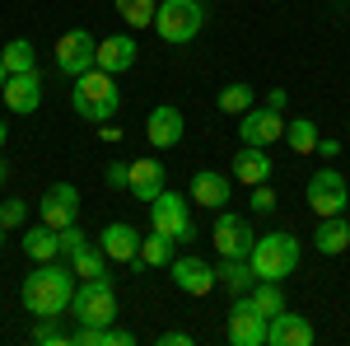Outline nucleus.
Here are the masks:
<instances>
[{
  "label": "nucleus",
  "mask_w": 350,
  "mask_h": 346,
  "mask_svg": "<svg viewBox=\"0 0 350 346\" xmlns=\"http://www.w3.org/2000/svg\"><path fill=\"white\" fill-rule=\"evenodd\" d=\"M5 178H10V164H5V160H0V183H5Z\"/></svg>",
  "instance_id": "44"
},
{
  "label": "nucleus",
  "mask_w": 350,
  "mask_h": 346,
  "mask_svg": "<svg viewBox=\"0 0 350 346\" xmlns=\"http://www.w3.org/2000/svg\"><path fill=\"white\" fill-rule=\"evenodd\" d=\"M219 112H229V117H243V112H247V108L257 103V94H252V84H243V80H234V84H224V89H219Z\"/></svg>",
  "instance_id": "30"
},
{
  "label": "nucleus",
  "mask_w": 350,
  "mask_h": 346,
  "mask_svg": "<svg viewBox=\"0 0 350 346\" xmlns=\"http://www.w3.org/2000/svg\"><path fill=\"white\" fill-rule=\"evenodd\" d=\"M0 61H5V71H10V75H24V71H38V52H33V42H28V38H14V42H5V52H0Z\"/></svg>",
  "instance_id": "28"
},
{
  "label": "nucleus",
  "mask_w": 350,
  "mask_h": 346,
  "mask_svg": "<svg viewBox=\"0 0 350 346\" xmlns=\"http://www.w3.org/2000/svg\"><path fill=\"white\" fill-rule=\"evenodd\" d=\"M318 155H323V160H336V155H341V140H318Z\"/></svg>",
  "instance_id": "40"
},
{
  "label": "nucleus",
  "mask_w": 350,
  "mask_h": 346,
  "mask_svg": "<svg viewBox=\"0 0 350 346\" xmlns=\"http://www.w3.org/2000/svg\"><path fill=\"white\" fill-rule=\"evenodd\" d=\"M271 173H275V164H271L267 145H243L239 155H234V178H239L243 187L271 183Z\"/></svg>",
  "instance_id": "19"
},
{
  "label": "nucleus",
  "mask_w": 350,
  "mask_h": 346,
  "mask_svg": "<svg viewBox=\"0 0 350 346\" xmlns=\"http://www.w3.org/2000/svg\"><path fill=\"white\" fill-rule=\"evenodd\" d=\"M126 192H131L135 201L150 206V201L163 192V164L150 160V155H145V160H131V183H126Z\"/></svg>",
  "instance_id": "21"
},
{
  "label": "nucleus",
  "mask_w": 350,
  "mask_h": 346,
  "mask_svg": "<svg viewBox=\"0 0 350 346\" xmlns=\"http://www.w3.org/2000/svg\"><path fill=\"white\" fill-rule=\"evenodd\" d=\"M247 262H252V271H257V281H285V276L299 267V239L285 234V230H280V234H257Z\"/></svg>",
  "instance_id": "3"
},
{
  "label": "nucleus",
  "mask_w": 350,
  "mask_h": 346,
  "mask_svg": "<svg viewBox=\"0 0 350 346\" xmlns=\"http://www.w3.org/2000/svg\"><path fill=\"white\" fill-rule=\"evenodd\" d=\"M33 342H38V346H70V337L56 328V319H38V328H33Z\"/></svg>",
  "instance_id": "32"
},
{
  "label": "nucleus",
  "mask_w": 350,
  "mask_h": 346,
  "mask_svg": "<svg viewBox=\"0 0 350 346\" xmlns=\"http://www.w3.org/2000/svg\"><path fill=\"white\" fill-rule=\"evenodd\" d=\"M229 342L234 346H267V319L252 309L247 295H234V309H229Z\"/></svg>",
  "instance_id": "11"
},
{
  "label": "nucleus",
  "mask_w": 350,
  "mask_h": 346,
  "mask_svg": "<svg viewBox=\"0 0 350 346\" xmlns=\"http://www.w3.org/2000/svg\"><path fill=\"white\" fill-rule=\"evenodd\" d=\"M159 346H191V332H183V328H168V332H159Z\"/></svg>",
  "instance_id": "38"
},
{
  "label": "nucleus",
  "mask_w": 350,
  "mask_h": 346,
  "mask_svg": "<svg viewBox=\"0 0 350 346\" xmlns=\"http://www.w3.org/2000/svg\"><path fill=\"white\" fill-rule=\"evenodd\" d=\"M304 197H308V206H313L318 220H323V215H341L350 206V187L336 169H318V173L308 178V187H304Z\"/></svg>",
  "instance_id": "7"
},
{
  "label": "nucleus",
  "mask_w": 350,
  "mask_h": 346,
  "mask_svg": "<svg viewBox=\"0 0 350 346\" xmlns=\"http://www.w3.org/2000/svg\"><path fill=\"white\" fill-rule=\"evenodd\" d=\"M70 314L80 323H89V328L117 323V286H112V276L80 281V286H75V299H70Z\"/></svg>",
  "instance_id": "5"
},
{
  "label": "nucleus",
  "mask_w": 350,
  "mask_h": 346,
  "mask_svg": "<svg viewBox=\"0 0 350 346\" xmlns=\"http://www.w3.org/2000/svg\"><path fill=\"white\" fill-rule=\"evenodd\" d=\"M211 243L219 248V258H247V253H252V243H257V234H252V225H247L243 215L219 211L215 230H211Z\"/></svg>",
  "instance_id": "10"
},
{
  "label": "nucleus",
  "mask_w": 350,
  "mask_h": 346,
  "mask_svg": "<svg viewBox=\"0 0 350 346\" xmlns=\"http://www.w3.org/2000/svg\"><path fill=\"white\" fill-rule=\"evenodd\" d=\"M117 14L126 19V28H154L159 0H117Z\"/></svg>",
  "instance_id": "31"
},
{
  "label": "nucleus",
  "mask_w": 350,
  "mask_h": 346,
  "mask_svg": "<svg viewBox=\"0 0 350 346\" xmlns=\"http://www.w3.org/2000/svg\"><path fill=\"white\" fill-rule=\"evenodd\" d=\"M0 99H5V108H10V112H19V117L38 112V108H42V75H38V71L10 75V80H5V89H0Z\"/></svg>",
  "instance_id": "14"
},
{
  "label": "nucleus",
  "mask_w": 350,
  "mask_h": 346,
  "mask_svg": "<svg viewBox=\"0 0 350 346\" xmlns=\"http://www.w3.org/2000/svg\"><path fill=\"white\" fill-rule=\"evenodd\" d=\"M24 253L33 262H52V258H61V234H56L52 225H33L24 234Z\"/></svg>",
  "instance_id": "24"
},
{
  "label": "nucleus",
  "mask_w": 350,
  "mask_h": 346,
  "mask_svg": "<svg viewBox=\"0 0 350 346\" xmlns=\"http://www.w3.org/2000/svg\"><path fill=\"white\" fill-rule=\"evenodd\" d=\"M131 342H135L131 328H117V323H108V328H103V346H131Z\"/></svg>",
  "instance_id": "35"
},
{
  "label": "nucleus",
  "mask_w": 350,
  "mask_h": 346,
  "mask_svg": "<svg viewBox=\"0 0 350 346\" xmlns=\"http://www.w3.org/2000/svg\"><path fill=\"white\" fill-rule=\"evenodd\" d=\"M98 136H103V140L112 145V140H122V127H112V122H98Z\"/></svg>",
  "instance_id": "41"
},
{
  "label": "nucleus",
  "mask_w": 350,
  "mask_h": 346,
  "mask_svg": "<svg viewBox=\"0 0 350 346\" xmlns=\"http://www.w3.org/2000/svg\"><path fill=\"white\" fill-rule=\"evenodd\" d=\"M38 211H42V225H52L56 234H61L66 225H80V187L75 183H52Z\"/></svg>",
  "instance_id": "9"
},
{
  "label": "nucleus",
  "mask_w": 350,
  "mask_h": 346,
  "mask_svg": "<svg viewBox=\"0 0 350 346\" xmlns=\"http://www.w3.org/2000/svg\"><path fill=\"white\" fill-rule=\"evenodd\" d=\"M252 211H262V215L275 211V192H271L267 183H257V187H252Z\"/></svg>",
  "instance_id": "36"
},
{
  "label": "nucleus",
  "mask_w": 350,
  "mask_h": 346,
  "mask_svg": "<svg viewBox=\"0 0 350 346\" xmlns=\"http://www.w3.org/2000/svg\"><path fill=\"white\" fill-rule=\"evenodd\" d=\"M168 276H173V286H178L183 295H196V299H201V295H211L219 286L215 267L201 262V258H173V262H168Z\"/></svg>",
  "instance_id": "13"
},
{
  "label": "nucleus",
  "mask_w": 350,
  "mask_h": 346,
  "mask_svg": "<svg viewBox=\"0 0 350 346\" xmlns=\"http://www.w3.org/2000/svg\"><path fill=\"white\" fill-rule=\"evenodd\" d=\"M191 201H201V206H211V211H224V201L234 197V178L229 173H211V169H201V173H191Z\"/></svg>",
  "instance_id": "17"
},
{
  "label": "nucleus",
  "mask_w": 350,
  "mask_h": 346,
  "mask_svg": "<svg viewBox=\"0 0 350 346\" xmlns=\"http://www.w3.org/2000/svg\"><path fill=\"white\" fill-rule=\"evenodd\" d=\"M135 38H126V33H112V38H103L98 42V56H94V66L98 71H108V75H122V71H131L135 66Z\"/></svg>",
  "instance_id": "18"
},
{
  "label": "nucleus",
  "mask_w": 350,
  "mask_h": 346,
  "mask_svg": "<svg viewBox=\"0 0 350 346\" xmlns=\"http://www.w3.org/2000/svg\"><path fill=\"white\" fill-rule=\"evenodd\" d=\"M98 243H103V253H108L112 262H140V230L135 225L112 220L108 230L98 234Z\"/></svg>",
  "instance_id": "20"
},
{
  "label": "nucleus",
  "mask_w": 350,
  "mask_h": 346,
  "mask_svg": "<svg viewBox=\"0 0 350 346\" xmlns=\"http://www.w3.org/2000/svg\"><path fill=\"white\" fill-rule=\"evenodd\" d=\"M318 127H313V117H295V122H285V145L295 150V155H313L318 150Z\"/></svg>",
  "instance_id": "26"
},
{
  "label": "nucleus",
  "mask_w": 350,
  "mask_h": 346,
  "mask_svg": "<svg viewBox=\"0 0 350 346\" xmlns=\"http://www.w3.org/2000/svg\"><path fill=\"white\" fill-rule=\"evenodd\" d=\"M313 248L327 253V258L346 253L350 248V220H341V215H323V225L313 230Z\"/></svg>",
  "instance_id": "22"
},
{
  "label": "nucleus",
  "mask_w": 350,
  "mask_h": 346,
  "mask_svg": "<svg viewBox=\"0 0 350 346\" xmlns=\"http://www.w3.org/2000/svg\"><path fill=\"white\" fill-rule=\"evenodd\" d=\"M5 80H10V71H5V61H0V89H5Z\"/></svg>",
  "instance_id": "43"
},
{
  "label": "nucleus",
  "mask_w": 350,
  "mask_h": 346,
  "mask_svg": "<svg viewBox=\"0 0 350 346\" xmlns=\"http://www.w3.org/2000/svg\"><path fill=\"white\" fill-rule=\"evenodd\" d=\"M150 225H154L159 234H168V239H178V243L196 239V220H191V197H183V192H168V187H163L159 197L150 201Z\"/></svg>",
  "instance_id": "6"
},
{
  "label": "nucleus",
  "mask_w": 350,
  "mask_h": 346,
  "mask_svg": "<svg viewBox=\"0 0 350 346\" xmlns=\"http://www.w3.org/2000/svg\"><path fill=\"white\" fill-rule=\"evenodd\" d=\"M5 140H10V127H5V117H0V150H5Z\"/></svg>",
  "instance_id": "42"
},
{
  "label": "nucleus",
  "mask_w": 350,
  "mask_h": 346,
  "mask_svg": "<svg viewBox=\"0 0 350 346\" xmlns=\"http://www.w3.org/2000/svg\"><path fill=\"white\" fill-rule=\"evenodd\" d=\"M70 103H75V112L89 117V122H112V117H117V103H122V94H117V75L98 71V66H89L84 75H75Z\"/></svg>",
  "instance_id": "2"
},
{
  "label": "nucleus",
  "mask_w": 350,
  "mask_h": 346,
  "mask_svg": "<svg viewBox=\"0 0 350 346\" xmlns=\"http://www.w3.org/2000/svg\"><path fill=\"white\" fill-rule=\"evenodd\" d=\"M145 136H150L154 150H173V145L187 136V122H183V112H178L173 103H159L150 117H145Z\"/></svg>",
  "instance_id": "15"
},
{
  "label": "nucleus",
  "mask_w": 350,
  "mask_h": 346,
  "mask_svg": "<svg viewBox=\"0 0 350 346\" xmlns=\"http://www.w3.org/2000/svg\"><path fill=\"white\" fill-rule=\"evenodd\" d=\"M262 103L275 108V112H285V108H290V94H285V89H267V99H262Z\"/></svg>",
  "instance_id": "39"
},
{
  "label": "nucleus",
  "mask_w": 350,
  "mask_h": 346,
  "mask_svg": "<svg viewBox=\"0 0 350 346\" xmlns=\"http://www.w3.org/2000/svg\"><path fill=\"white\" fill-rule=\"evenodd\" d=\"M0 243H5V225H0Z\"/></svg>",
  "instance_id": "45"
},
{
  "label": "nucleus",
  "mask_w": 350,
  "mask_h": 346,
  "mask_svg": "<svg viewBox=\"0 0 350 346\" xmlns=\"http://www.w3.org/2000/svg\"><path fill=\"white\" fill-rule=\"evenodd\" d=\"M75 286H80L75 267L52 258V262H38V271L24 276L19 299H24V309L33 319H61V314L70 309V299H75Z\"/></svg>",
  "instance_id": "1"
},
{
  "label": "nucleus",
  "mask_w": 350,
  "mask_h": 346,
  "mask_svg": "<svg viewBox=\"0 0 350 346\" xmlns=\"http://www.w3.org/2000/svg\"><path fill=\"white\" fill-rule=\"evenodd\" d=\"M285 136V117L275 112V108H247L239 117V140L243 145H271V140H280Z\"/></svg>",
  "instance_id": "12"
},
{
  "label": "nucleus",
  "mask_w": 350,
  "mask_h": 346,
  "mask_svg": "<svg viewBox=\"0 0 350 346\" xmlns=\"http://www.w3.org/2000/svg\"><path fill=\"white\" fill-rule=\"evenodd\" d=\"M108 253H103V243H84L80 253L70 258V267H75V276L80 281H94V276H108Z\"/></svg>",
  "instance_id": "25"
},
{
  "label": "nucleus",
  "mask_w": 350,
  "mask_h": 346,
  "mask_svg": "<svg viewBox=\"0 0 350 346\" xmlns=\"http://www.w3.org/2000/svg\"><path fill=\"white\" fill-rule=\"evenodd\" d=\"M346 211H350V206H346Z\"/></svg>",
  "instance_id": "46"
},
{
  "label": "nucleus",
  "mask_w": 350,
  "mask_h": 346,
  "mask_svg": "<svg viewBox=\"0 0 350 346\" xmlns=\"http://www.w3.org/2000/svg\"><path fill=\"white\" fill-rule=\"evenodd\" d=\"M201 28H206V5L201 0H163L159 14H154V33L168 47H187Z\"/></svg>",
  "instance_id": "4"
},
{
  "label": "nucleus",
  "mask_w": 350,
  "mask_h": 346,
  "mask_svg": "<svg viewBox=\"0 0 350 346\" xmlns=\"http://www.w3.org/2000/svg\"><path fill=\"white\" fill-rule=\"evenodd\" d=\"M215 276H219V286H224L229 295H247L252 286H257V271H252L247 258H224V262L215 267Z\"/></svg>",
  "instance_id": "23"
},
{
  "label": "nucleus",
  "mask_w": 350,
  "mask_h": 346,
  "mask_svg": "<svg viewBox=\"0 0 350 346\" xmlns=\"http://www.w3.org/2000/svg\"><path fill=\"white\" fill-rule=\"evenodd\" d=\"M247 299H252V309H257L262 319H275V314L285 309V295H280V281H257V286L247 291Z\"/></svg>",
  "instance_id": "29"
},
{
  "label": "nucleus",
  "mask_w": 350,
  "mask_h": 346,
  "mask_svg": "<svg viewBox=\"0 0 350 346\" xmlns=\"http://www.w3.org/2000/svg\"><path fill=\"white\" fill-rule=\"evenodd\" d=\"M24 220H28V206L19 201V197H10V201H0V225H5V230H19Z\"/></svg>",
  "instance_id": "33"
},
{
  "label": "nucleus",
  "mask_w": 350,
  "mask_h": 346,
  "mask_svg": "<svg viewBox=\"0 0 350 346\" xmlns=\"http://www.w3.org/2000/svg\"><path fill=\"white\" fill-rule=\"evenodd\" d=\"M94 56H98V38L89 33V28H70V33H61V42H56V71L61 75H84L89 66H94Z\"/></svg>",
  "instance_id": "8"
},
{
  "label": "nucleus",
  "mask_w": 350,
  "mask_h": 346,
  "mask_svg": "<svg viewBox=\"0 0 350 346\" xmlns=\"http://www.w3.org/2000/svg\"><path fill=\"white\" fill-rule=\"evenodd\" d=\"M173 243L168 234H159V230H150L145 239H140V267H168L173 262Z\"/></svg>",
  "instance_id": "27"
},
{
  "label": "nucleus",
  "mask_w": 350,
  "mask_h": 346,
  "mask_svg": "<svg viewBox=\"0 0 350 346\" xmlns=\"http://www.w3.org/2000/svg\"><path fill=\"white\" fill-rule=\"evenodd\" d=\"M313 342V323L304 314L280 309L275 319H267V346H308Z\"/></svg>",
  "instance_id": "16"
},
{
  "label": "nucleus",
  "mask_w": 350,
  "mask_h": 346,
  "mask_svg": "<svg viewBox=\"0 0 350 346\" xmlns=\"http://www.w3.org/2000/svg\"><path fill=\"white\" fill-rule=\"evenodd\" d=\"M103 183L108 187H126L131 183V164H108V169H103Z\"/></svg>",
  "instance_id": "37"
},
{
  "label": "nucleus",
  "mask_w": 350,
  "mask_h": 346,
  "mask_svg": "<svg viewBox=\"0 0 350 346\" xmlns=\"http://www.w3.org/2000/svg\"><path fill=\"white\" fill-rule=\"evenodd\" d=\"M84 243H89V234H84L80 225H66V230H61V258H66V262H70V258H75V253H80Z\"/></svg>",
  "instance_id": "34"
}]
</instances>
